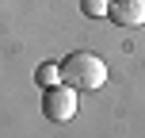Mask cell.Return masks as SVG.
Here are the masks:
<instances>
[{"instance_id":"obj_3","label":"cell","mask_w":145,"mask_h":138,"mask_svg":"<svg viewBox=\"0 0 145 138\" xmlns=\"http://www.w3.org/2000/svg\"><path fill=\"white\" fill-rule=\"evenodd\" d=\"M107 15L118 27H141L145 23V0H111Z\"/></svg>"},{"instance_id":"obj_2","label":"cell","mask_w":145,"mask_h":138,"mask_svg":"<svg viewBox=\"0 0 145 138\" xmlns=\"http://www.w3.org/2000/svg\"><path fill=\"white\" fill-rule=\"evenodd\" d=\"M42 115L54 123H69L76 115V88L72 85H54L42 92Z\"/></svg>"},{"instance_id":"obj_5","label":"cell","mask_w":145,"mask_h":138,"mask_svg":"<svg viewBox=\"0 0 145 138\" xmlns=\"http://www.w3.org/2000/svg\"><path fill=\"white\" fill-rule=\"evenodd\" d=\"M111 8V0H80V12L88 15V19H103Z\"/></svg>"},{"instance_id":"obj_1","label":"cell","mask_w":145,"mask_h":138,"mask_svg":"<svg viewBox=\"0 0 145 138\" xmlns=\"http://www.w3.org/2000/svg\"><path fill=\"white\" fill-rule=\"evenodd\" d=\"M57 65H61V85H72L76 92H95V88L107 85V65L92 50H72Z\"/></svg>"},{"instance_id":"obj_4","label":"cell","mask_w":145,"mask_h":138,"mask_svg":"<svg viewBox=\"0 0 145 138\" xmlns=\"http://www.w3.org/2000/svg\"><path fill=\"white\" fill-rule=\"evenodd\" d=\"M35 85H38V88L61 85V65H57V61H42V65L35 69Z\"/></svg>"}]
</instances>
